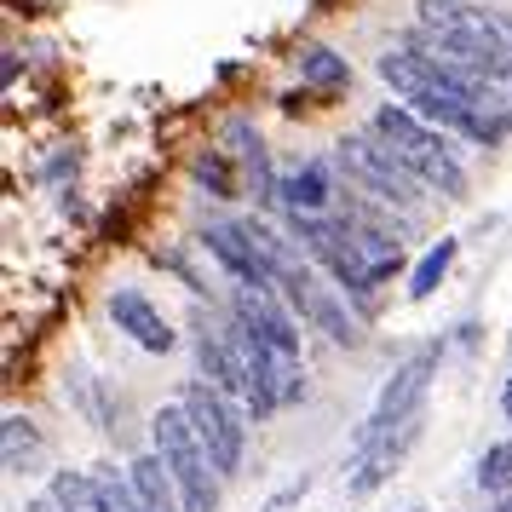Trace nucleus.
I'll return each instance as SVG.
<instances>
[{"label":"nucleus","instance_id":"obj_3","mask_svg":"<svg viewBox=\"0 0 512 512\" xmlns=\"http://www.w3.org/2000/svg\"><path fill=\"white\" fill-rule=\"evenodd\" d=\"M334 167L346 173L351 190H363V196H374V202H386L397 213H420V202H426V185L403 167V156H397L392 144L374 139V133L334 139Z\"/></svg>","mask_w":512,"mask_h":512},{"label":"nucleus","instance_id":"obj_19","mask_svg":"<svg viewBox=\"0 0 512 512\" xmlns=\"http://www.w3.org/2000/svg\"><path fill=\"white\" fill-rule=\"evenodd\" d=\"M156 265H162V271H173V277L185 282L190 294H202V288H208V282H202V277H196V271L185 265V254H173V248H167V254H156Z\"/></svg>","mask_w":512,"mask_h":512},{"label":"nucleus","instance_id":"obj_21","mask_svg":"<svg viewBox=\"0 0 512 512\" xmlns=\"http://www.w3.org/2000/svg\"><path fill=\"white\" fill-rule=\"evenodd\" d=\"M501 415L512 420V374H507V386H501Z\"/></svg>","mask_w":512,"mask_h":512},{"label":"nucleus","instance_id":"obj_13","mask_svg":"<svg viewBox=\"0 0 512 512\" xmlns=\"http://www.w3.org/2000/svg\"><path fill=\"white\" fill-rule=\"evenodd\" d=\"M300 81L311 93H346L351 87V64L334 47H300Z\"/></svg>","mask_w":512,"mask_h":512},{"label":"nucleus","instance_id":"obj_23","mask_svg":"<svg viewBox=\"0 0 512 512\" xmlns=\"http://www.w3.org/2000/svg\"><path fill=\"white\" fill-rule=\"evenodd\" d=\"M489 512H507V507H489Z\"/></svg>","mask_w":512,"mask_h":512},{"label":"nucleus","instance_id":"obj_18","mask_svg":"<svg viewBox=\"0 0 512 512\" xmlns=\"http://www.w3.org/2000/svg\"><path fill=\"white\" fill-rule=\"evenodd\" d=\"M305 489H311V478H294V484L271 489V495H265V507H259V512H294V507L305 501Z\"/></svg>","mask_w":512,"mask_h":512},{"label":"nucleus","instance_id":"obj_24","mask_svg":"<svg viewBox=\"0 0 512 512\" xmlns=\"http://www.w3.org/2000/svg\"><path fill=\"white\" fill-rule=\"evenodd\" d=\"M415 512H420V507H415Z\"/></svg>","mask_w":512,"mask_h":512},{"label":"nucleus","instance_id":"obj_1","mask_svg":"<svg viewBox=\"0 0 512 512\" xmlns=\"http://www.w3.org/2000/svg\"><path fill=\"white\" fill-rule=\"evenodd\" d=\"M369 133L392 144L397 156H403V167H409L426 190H443L449 202L466 196V167H461V156H455L449 133L432 127L426 116H415L409 104H380L369 116Z\"/></svg>","mask_w":512,"mask_h":512},{"label":"nucleus","instance_id":"obj_4","mask_svg":"<svg viewBox=\"0 0 512 512\" xmlns=\"http://www.w3.org/2000/svg\"><path fill=\"white\" fill-rule=\"evenodd\" d=\"M277 294L288 305H294V317L311 328H323L334 346H363V328H357V311L346 305V294L334 288V282L317 277V265L305 259V248H294V254L282 259L277 271Z\"/></svg>","mask_w":512,"mask_h":512},{"label":"nucleus","instance_id":"obj_17","mask_svg":"<svg viewBox=\"0 0 512 512\" xmlns=\"http://www.w3.org/2000/svg\"><path fill=\"white\" fill-rule=\"evenodd\" d=\"M478 489H489V495H512V438L489 443L484 455H478Z\"/></svg>","mask_w":512,"mask_h":512},{"label":"nucleus","instance_id":"obj_2","mask_svg":"<svg viewBox=\"0 0 512 512\" xmlns=\"http://www.w3.org/2000/svg\"><path fill=\"white\" fill-rule=\"evenodd\" d=\"M150 449L173 472L185 512H219V466H213L208 443L196 438V426H190V415L179 403L156 409V420H150Z\"/></svg>","mask_w":512,"mask_h":512},{"label":"nucleus","instance_id":"obj_6","mask_svg":"<svg viewBox=\"0 0 512 512\" xmlns=\"http://www.w3.org/2000/svg\"><path fill=\"white\" fill-rule=\"evenodd\" d=\"M179 409L190 415L196 438L208 443L219 478H236V472H242V455H248V420H242L248 409H236V397H225L219 386H208L202 374L179 386Z\"/></svg>","mask_w":512,"mask_h":512},{"label":"nucleus","instance_id":"obj_8","mask_svg":"<svg viewBox=\"0 0 512 512\" xmlns=\"http://www.w3.org/2000/svg\"><path fill=\"white\" fill-rule=\"evenodd\" d=\"M420 426H426V415L403 420L397 432H386V438L369 443V449H351V455H346V495H374V489L386 484L397 466H403V455L415 449Z\"/></svg>","mask_w":512,"mask_h":512},{"label":"nucleus","instance_id":"obj_10","mask_svg":"<svg viewBox=\"0 0 512 512\" xmlns=\"http://www.w3.org/2000/svg\"><path fill=\"white\" fill-rule=\"evenodd\" d=\"M340 185H334V156H311L294 173H282V213H334Z\"/></svg>","mask_w":512,"mask_h":512},{"label":"nucleus","instance_id":"obj_11","mask_svg":"<svg viewBox=\"0 0 512 512\" xmlns=\"http://www.w3.org/2000/svg\"><path fill=\"white\" fill-rule=\"evenodd\" d=\"M190 346H196V369H202V380H208V386H219L225 397H248V380H242L231 346H225V328H213L208 317H196Z\"/></svg>","mask_w":512,"mask_h":512},{"label":"nucleus","instance_id":"obj_9","mask_svg":"<svg viewBox=\"0 0 512 512\" xmlns=\"http://www.w3.org/2000/svg\"><path fill=\"white\" fill-rule=\"evenodd\" d=\"M110 323L144 351H173V340H179L173 323L162 317V305L150 300V294H139V288H116L110 294Z\"/></svg>","mask_w":512,"mask_h":512},{"label":"nucleus","instance_id":"obj_7","mask_svg":"<svg viewBox=\"0 0 512 512\" xmlns=\"http://www.w3.org/2000/svg\"><path fill=\"white\" fill-rule=\"evenodd\" d=\"M231 317L277 357H300V317L277 288H231Z\"/></svg>","mask_w":512,"mask_h":512},{"label":"nucleus","instance_id":"obj_14","mask_svg":"<svg viewBox=\"0 0 512 512\" xmlns=\"http://www.w3.org/2000/svg\"><path fill=\"white\" fill-rule=\"evenodd\" d=\"M35 455H41V426H35L29 415L0 420V461H6V472H29Z\"/></svg>","mask_w":512,"mask_h":512},{"label":"nucleus","instance_id":"obj_15","mask_svg":"<svg viewBox=\"0 0 512 512\" xmlns=\"http://www.w3.org/2000/svg\"><path fill=\"white\" fill-rule=\"evenodd\" d=\"M190 173H196V185L208 190V196H219V202H236V196H242V185H236V167H231V150H219V144L196 150Z\"/></svg>","mask_w":512,"mask_h":512},{"label":"nucleus","instance_id":"obj_12","mask_svg":"<svg viewBox=\"0 0 512 512\" xmlns=\"http://www.w3.org/2000/svg\"><path fill=\"white\" fill-rule=\"evenodd\" d=\"M127 478H133V495L144 501V512H185L179 484H173V472L162 466L156 449H150V455H133V461H127Z\"/></svg>","mask_w":512,"mask_h":512},{"label":"nucleus","instance_id":"obj_5","mask_svg":"<svg viewBox=\"0 0 512 512\" xmlns=\"http://www.w3.org/2000/svg\"><path fill=\"white\" fill-rule=\"evenodd\" d=\"M438 363H443V340H426L420 351H409V357L392 369V380L380 386V397H374L369 420L357 426L351 449H369V443H380L386 432H397L403 420L426 415V392H432V374H438Z\"/></svg>","mask_w":512,"mask_h":512},{"label":"nucleus","instance_id":"obj_22","mask_svg":"<svg viewBox=\"0 0 512 512\" xmlns=\"http://www.w3.org/2000/svg\"><path fill=\"white\" fill-rule=\"evenodd\" d=\"M501 507H507V512H512V495H501Z\"/></svg>","mask_w":512,"mask_h":512},{"label":"nucleus","instance_id":"obj_20","mask_svg":"<svg viewBox=\"0 0 512 512\" xmlns=\"http://www.w3.org/2000/svg\"><path fill=\"white\" fill-rule=\"evenodd\" d=\"M489 24H495V35L512 47V6H489Z\"/></svg>","mask_w":512,"mask_h":512},{"label":"nucleus","instance_id":"obj_16","mask_svg":"<svg viewBox=\"0 0 512 512\" xmlns=\"http://www.w3.org/2000/svg\"><path fill=\"white\" fill-rule=\"evenodd\" d=\"M455 248H461L455 236H438V248L420 259L415 271H409V300H432V294H438V282L449 277V259H455Z\"/></svg>","mask_w":512,"mask_h":512}]
</instances>
